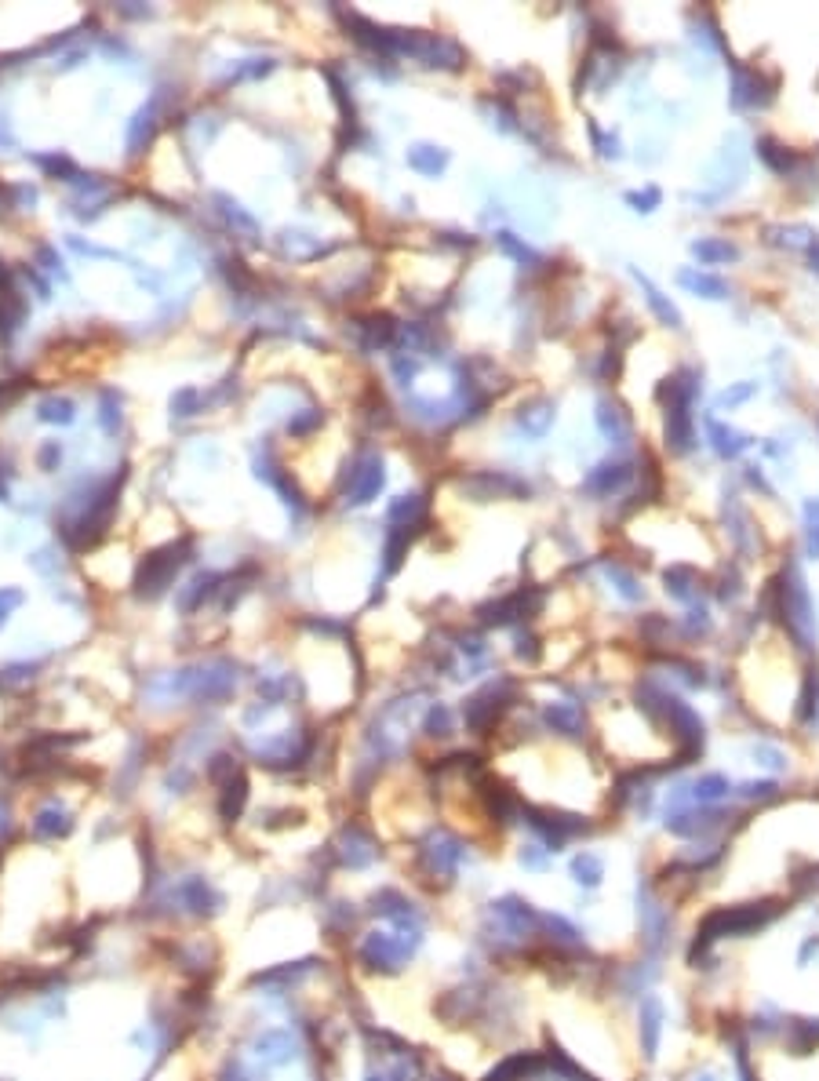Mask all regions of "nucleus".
Segmentation results:
<instances>
[{
    "label": "nucleus",
    "mask_w": 819,
    "mask_h": 1081,
    "mask_svg": "<svg viewBox=\"0 0 819 1081\" xmlns=\"http://www.w3.org/2000/svg\"><path fill=\"white\" fill-rule=\"evenodd\" d=\"M780 612H783L790 634L798 637V644L812 648V641H815V612H812V598H808V586H805V575L798 572V565H787V572L780 579Z\"/></svg>",
    "instance_id": "obj_1"
},
{
    "label": "nucleus",
    "mask_w": 819,
    "mask_h": 1081,
    "mask_svg": "<svg viewBox=\"0 0 819 1081\" xmlns=\"http://www.w3.org/2000/svg\"><path fill=\"white\" fill-rule=\"evenodd\" d=\"M463 489L466 492H473L477 499H510V496H528V484L521 481V477H514V473H491V470H484V473H477V477H470V481H463Z\"/></svg>",
    "instance_id": "obj_2"
},
{
    "label": "nucleus",
    "mask_w": 819,
    "mask_h": 1081,
    "mask_svg": "<svg viewBox=\"0 0 819 1081\" xmlns=\"http://www.w3.org/2000/svg\"><path fill=\"white\" fill-rule=\"evenodd\" d=\"M772 98V84H764L754 70H736V77H732V106H739V110H757V106H764Z\"/></svg>",
    "instance_id": "obj_3"
},
{
    "label": "nucleus",
    "mask_w": 819,
    "mask_h": 1081,
    "mask_svg": "<svg viewBox=\"0 0 819 1081\" xmlns=\"http://www.w3.org/2000/svg\"><path fill=\"white\" fill-rule=\"evenodd\" d=\"M503 692H507V685H488L484 692H477L470 702H466V725L470 728H477V732H484L491 721H496V714L503 711Z\"/></svg>",
    "instance_id": "obj_4"
},
{
    "label": "nucleus",
    "mask_w": 819,
    "mask_h": 1081,
    "mask_svg": "<svg viewBox=\"0 0 819 1081\" xmlns=\"http://www.w3.org/2000/svg\"><path fill=\"white\" fill-rule=\"evenodd\" d=\"M667 445H670V452H688L695 445V426H692L688 401H670L667 404Z\"/></svg>",
    "instance_id": "obj_5"
},
{
    "label": "nucleus",
    "mask_w": 819,
    "mask_h": 1081,
    "mask_svg": "<svg viewBox=\"0 0 819 1081\" xmlns=\"http://www.w3.org/2000/svg\"><path fill=\"white\" fill-rule=\"evenodd\" d=\"M382 481H387V473H382V459L379 455H368L357 470H354V481H350V503H371L375 496H379V489H382Z\"/></svg>",
    "instance_id": "obj_6"
},
{
    "label": "nucleus",
    "mask_w": 819,
    "mask_h": 1081,
    "mask_svg": "<svg viewBox=\"0 0 819 1081\" xmlns=\"http://www.w3.org/2000/svg\"><path fill=\"white\" fill-rule=\"evenodd\" d=\"M706 434H710V445H714V452H718L721 459H736L739 452H746V448L754 445L746 434H739V430L725 426V422L714 419V415H706Z\"/></svg>",
    "instance_id": "obj_7"
},
{
    "label": "nucleus",
    "mask_w": 819,
    "mask_h": 1081,
    "mask_svg": "<svg viewBox=\"0 0 819 1081\" xmlns=\"http://www.w3.org/2000/svg\"><path fill=\"white\" fill-rule=\"evenodd\" d=\"M630 473H634L630 463H601L597 470H590L583 489L593 492V496H612V492H619L623 484L630 481Z\"/></svg>",
    "instance_id": "obj_8"
},
{
    "label": "nucleus",
    "mask_w": 819,
    "mask_h": 1081,
    "mask_svg": "<svg viewBox=\"0 0 819 1081\" xmlns=\"http://www.w3.org/2000/svg\"><path fill=\"white\" fill-rule=\"evenodd\" d=\"M597 426H601V434H605L612 445H627L630 441V415L616 401H609V397L597 401Z\"/></svg>",
    "instance_id": "obj_9"
},
{
    "label": "nucleus",
    "mask_w": 819,
    "mask_h": 1081,
    "mask_svg": "<svg viewBox=\"0 0 819 1081\" xmlns=\"http://www.w3.org/2000/svg\"><path fill=\"white\" fill-rule=\"evenodd\" d=\"M729 797V779L725 776H703L692 787H685L681 794H674V804H714Z\"/></svg>",
    "instance_id": "obj_10"
},
{
    "label": "nucleus",
    "mask_w": 819,
    "mask_h": 1081,
    "mask_svg": "<svg viewBox=\"0 0 819 1081\" xmlns=\"http://www.w3.org/2000/svg\"><path fill=\"white\" fill-rule=\"evenodd\" d=\"M517 426L528 438H546V430L554 426V404L550 401H528L517 412Z\"/></svg>",
    "instance_id": "obj_11"
},
{
    "label": "nucleus",
    "mask_w": 819,
    "mask_h": 1081,
    "mask_svg": "<svg viewBox=\"0 0 819 1081\" xmlns=\"http://www.w3.org/2000/svg\"><path fill=\"white\" fill-rule=\"evenodd\" d=\"M678 285L692 295H703V299H729V285L714 274H703V269H681Z\"/></svg>",
    "instance_id": "obj_12"
},
{
    "label": "nucleus",
    "mask_w": 819,
    "mask_h": 1081,
    "mask_svg": "<svg viewBox=\"0 0 819 1081\" xmlns=\"http://www.w3.org/2000/svg\"><path fill=\"white\" fill-rule=\"evenodd\" d=\"M634 277H637V285H641V292H644L648 310H652L655 317H660V320L667 324V328H681V313H678V306H674V302H670V299H667L660 288H655V285H652L644 274H637V269H634Z\"/></svg>",
    "instance_id": "obj_13"
},
{
    "label": "nucleus",
    "mask_w": 819,
    "mask_h": 1081,
    "mask_svg": "<svg viewBox=\"0 0 819 1081\" xmlns=\"http://www.w3.org/2000/svg\"><path fill=\"white\" fill-rule=\"evenodd\" d=\"M692 255L703 266H718V262H736L739 248L732 241H721V237H699V241H692Z\"/></svg>",
    "instance_id": "obj_14"
},
{
    "label": "nucleus",
    "mask_w": 819,
    "mask_h": 1081,
    "mask_svg": "<svg viewBox=\"0 0 819 1081\" xmlns=\"http://www.w3.org/2000/svg\"><path fill=\"white\" fill-rule=\"evenodd\" d=\"M408 165L415 172H422V175H441L448 168V149H437V146L419 142V146L408 149Z\"/></svg>",
    "instance_id": "obj_15"
},
{
    "label": "nucleus",
    "mask_w": 819,
    "mask_h": 1081,
    "mask_svg": "<svg viewBox=\"0 0 819 1081\" xmlns=\"http://www.w3.org/2000/svg\"><path fill=\"white\" fill-rule=\"evenodd\" d=\"M179 561H183V558H172V550H168V554H157V558H149V561H146V568H142V590L149 586V593H157L164 583L172 579V572L179 568Z\"/></svg>",
    "instance_id": "obj_16"
},
{
    "label": "nucleus",
    "mask_w": 819,
    "mask_h": 1081,
    "mask_svg": "<svg viewBox=\"0 0 819 1081\" xmlns=\"http://www.w3.org/2000/svg\"><path fill=\"white\" fill-rule=\"evenodd\" d=\"M546 721H550L554 732L583 736V714H579V707H572V702H550V707H546Z\"/></svg>",
    "instance_id": "obj_17"
},
{
    "label": "nucleus",
    "mask_w": 819,
    "mask_h": 1081,
    "mask_svg": "<svg viewBox=\"0 0 819 1081\" xmlns=\"http://www.w3.org/2000/svg\"><path fill=\"white\" fill-rule=\"evenodd\" d=\"M663 579H667V593H670V598H678V601H692L695 593H699V575L692 568H685V565L670 568Z\"/></svg>",
    "instance_id": "obj_18"
},
{
    "label": "nucleus",
    "mask_w": 819,
    "mask_h": 1081,
    "mask_svg": "<svg viewBox=\"0 0 819 1081\" xmlns=\"http://www.w3.org/2000/svg\"><path fill=\"white\" fill-rule=\"evenodd\" d=\"M757 153H761V160H764V165H769L776 175L794 172V153H790V149H783L780 142H772V139H761V142H757Z\"/></svg>",
    "instance_id": "obj_19"
},
{
    "label": "nucleus",
    "mask_w": 819,
    "mask_h": 1081,
    "mask_svg": "<svg viewBox=\"0 0 819 1081\" xmlns=\"http://www.w3.org/2000/svg\"><path fill=\"white\" fill-rule=\"evenodd\" d=\"M605 575L612 579V586L623 593L627 601H641V593H644V590H641V583L634 579V572H627L623 565H609V568H605Z\"/></svg>",
    "instance_id": "obj_20"
},
{
    "label": "nucleus",
    "mask_w": 819,
    "mask_h": 1081,
    "mask_svg": "<svg viewBox=\"0 0 819 1081\" xmlns=\"http://www.w3.org/2000/svg\"><path fill=\"white\" fill-rule=\"evenodd\" d=\"M776 244H787V248H815L819 237L808 230V226H783V230H772Z\"/></svg>",
    "instance_id": "obj_21"
},
{
    "label": "nucleus",
    "mask_w": 819,
    "mask_h": 1081,
    "mask_svg": "<svg viewBox=\"0 0 819 1081\" xmlns=\"http://www.w3.org/2000/svg\"><path fill=\"white\" fill-rule=\"evenodd\" d=\"M496 244H499V248H503L510 259H517L521 266H525V262H539V255H535V251H532L525 241H517L510 230H499V234H496Z\"/></svg>",
    "instance_id": "obj_22"
},
{
    "label": "nucleus",
    "mask_w": 819,
    "mask_h": 1081,
    "mask_svg": "<svg viewBox=\"0 0 819 1081\" xmlns=\"http://www.w3.org/2000/svg\"><path fill=\"white\" fill-rule=\"evenodd\" d=\"M364 336H368V346H387L394 339V320L390 317H371L361 324Z\"/></svg>",
    "instance_id": "obj_23"
},
{
    "label": "nucleus",
    "mask_w": 819,
    "mask_h": 1081,
    "mask_svg": "<svg viewBox=\"0 0 819 1081\" xmlns=\"http://www.w3.org/2000/svg\"><path fill=\"white\" fill-rule=\"evenodd\" d=\"M572 874H576V881H579V885H597V881H601V859H597V855H590V852L576 855V863H572Z\"/></svg>",
    "instance_id": "obj_24"
},
{
    "label": "nucleus",
    "mask_w": 819,
    "mask_h": 1081,
    "mask_svg": "<svg viewBox=\"0 0 819 1081\" xmlns=\"http://www.w3.org/2000/svg\"><path fill=\"white\" fill-rule=\"evenodd\" d=\"M805 539H808V554L819 558V499L805 503Z\"/></svg>",
    "instance_id": "obj_25"
},
{
    "label": "nucleus",
    "mask_w": 819,
    "mask_h": 1081,
    "mask_svg": "<svg viewBox=\"0 0 819 1081\" xmlns=\"http://www.w3.org/2000/svg\"><path fill=\"white\" fill-rule=\"evenodd\" d=\"M419 514H422V499H419V496H401V499L390 506V521H405V524H412Z\"/></svg>",
    "instance_id": "obj_26"
},
{
    "label": "nucleus",
    "mask_w": 819,
    "mask_h": 1081,
    "mask_svg": "<svg viewBox=\"0 0 819 1081\" xmlns=\"http://www.w3.org/2000/svg\"><path fill=\"white\" fill-rule=\"evenodd\" d=\"M754 394H757V387H754V383H739V387H729V390H721V394H718V408H736V404L750 401Z\"/></svg>",
    "instance_id": "obj_27"
},
{
    "label": "nucleus",
    "mask_w": 819,
    "mask_h": 1081,
    "mask_svg": "<svg viewBox=\"0 0 819 1081\" xmlns=\"http://www.w3.org/2000/svg\"><path fill=\"white\" fill-rule=\"evenodd\" d=\"M660 197H663L660 190L648 186V190H641V193H637V190L627 193V204H630L634 211H655V208H660Z\"/></svg>",
    "instance_id": "obj_28"
},
{
    "label": "nucleus",
    "mask_w": 819,
    "mask_h": 1081,
    "mask_svg": "<svg viewBox=\"0 0 819 1081\" xmlns=\"http://www.w3.org/2000/svg\"><path fill=\"white\" fill-rule=\"evenodd\" d=\"M660 1019H663L660 1005H655V1001H648V1005H644V1031H648V1052L655 1049V1038H660Z\"/></svg>",
    "instance_id": "obj_29"
},
{
    "label": "nucleus",
    "mask_w": 819,
    "mask_h": 1081,
    "mask_svg": "<svg viewBox=\"0 0 819 1081\" xmlns=\"http://www.w3.org/2000/svg\"><path fill=\"white\" fill-rule=\"evenodd\" d=\"M44 419H63V422H70V404H66V401H51V404H44Z\"/></svg>",
    "instance_id": "obj_30"
},
{
    "label": "nucleus",
    "mask_w": 819,
    "mask_h": 1081,
    "mask_svg": "<svg viewBox=\"0 0 819 1081\" xmlns=\"http://www.w3.org/2000/svg\"><path fill=\"white\" fill-rule=\"evenodd\" d=\"M692 619H688V634H706L710 630V616L699 609V612H688Z\"/></svg>",
    "instance_id": "obj_31"
},
{
    "label": "nucleus",
    "mask_w": 819,
    "mask_h": 1081,
    "mask_svg": "<svg viewBox=\"0 0 819 1081\" xmlns=\"http://www.w3.org/2000/svg\"><path fill=\"white\" fill-rule=\"evenodd\" d=\"M19 601H22V598H19L15 590H12V593H4V601H0V619H4V612H8L12 605H19Z\"/></svg>",
    "instance_id": "obj_32"
},
{
    "label": "nucleus",
    "mask_w": 819,
    "mask_h": 1081,
    "mask_svg": "<svg viewBox=\"0 0 819 1081\" xmlns=\"http://www.w3.org/2000/svg\"><path fill=\"white\" fill-rule=\"evenodd\" d=\"M812 269H819V244L812 248Z\"/></svg>",
    "instance_id": "obj_33"
},
{
    "label": "nucleus",
    "mask_w": 819,
    "mask_h": 1081,
    "mask_svg": "<svg viewBox=\"0 0 819 1081\" xmlns=\"http://www.w3.org/2000/svg\"><path fill=\"white\" fill-rule=\"evenodd\" d=\"M703 1081H706V1077H703Z\"/></svg>",
    "instance_id": "obj_34"
}]
</instances>
